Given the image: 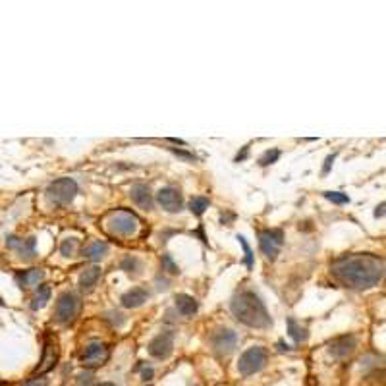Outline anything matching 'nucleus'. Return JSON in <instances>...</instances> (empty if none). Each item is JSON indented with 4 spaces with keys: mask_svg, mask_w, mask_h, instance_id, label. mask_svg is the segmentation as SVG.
I'll return each mask as SVG.
<instances>
[{
    "mask_svg": "<svg viewBox=\"0 0 386 386\" xmlns=\"http://www.w3.org/2000/svg\"><path fill=\"white\" fill-rule=\"evenodd\" d=\"M332 278L351 290H369L384 276V261L373 253L342 255L330 265Z\"/></svg>",
    "mask_w": 386,
    "mask_h": 386,
    "instance_id": "obj_1",
    "label": "nucleus"
},
{
    "mask_svg": "<svg viewBox=\"0 0 386 386\" xmlns=\"http://www.w3.org/2000/svg\"><path fill=\"white\" fill-rule=\"evenodd\" d=\"M232 315L240 320L241 325L251 328H269L270 315L261 298L253 292H241L232 298L230 303Z\"/></svg>",
    "mask_w": 386,
    "mask_h": 386,
    "instance_id": "obj_2",
    "label": "nucleus"
},
{
    "mask_svg": "<svg viewBox=\"0 0 386 386\" xmlns=\"http://www.w3.org/2000/svg\"><path fill=\"white\" fill-rule=\"evenodd\" d=\"M103 226H105V230H108L114 236L130 238L139 230V218L132 211H122L120 209V211L108 212L105 216V220H103Z\"/></svg>",
    "mask_w": 386,
    "mask_h": 386,
    "instance_id": "obj_3",
    "label": "nucleus"
},
{
    "mask_svg": "<svg viewBox=\"0 0 386 386\" xmlns=\"http://www.w3.org/2000/svg\"><path fill=\"white\" fill-rule=\"evenodd\" d=\"M81 313V298L74 292H64L54 305V318L60 325H72Z\"/></svg>",
    "mask_w": 386,
    "mask_h": 386,
    "instance_id": "obj_4",
    "label": "nucleus"
},
{
    "mask_svg": "<svg viewBox=\"0 0 386 386\" xmlns=\"http://www.w3.org/2000/svg\"><path fill=\"white\" fill-rule=\"evenodd\" d=\"M267 359L269 353L263 346H251L249 349H245L240 357V363H238V371L243 376H249L259 373L263 367L267 365Z\"/></svg>",
    "mask_w": 386,
    "mask_h": 386,
    "instance_id": "obj_5",
    "label": "nucleus"
},
{
    "mask_svg": "<svg viewBox=\"0 0 386 386\" xmlns=\"http://www.w3.org/2000/svg\"><path fill=\"white\" fill-rule=\"evenodd\" d=\"M77 195V183L72 178H60L54 180L47 187V197L54 205H70Z\"/></svg>",
    "mask_w": 386,
    "mask_h": 386,
    "instance_id": "obj_6",
    "label": "nucleus"
},
{
    "mask_svg": "<svg viewBox=\"0 0 386 386\" xmlns=\"http://www.w3.org/2000/svg\"><path fill=\"white\" fill-rule=\"evenodd\" d=\"M282 243H284V232L278 230V228H269V230L259 232V247L267 255V259H276V255L282 249Z\"/></svg>",
    "mask_w": 386,
    "mask_h": 386,
    "instance_id": "obj_7",
    "label": "nucleus"
},
{
    "mask_svg": "<svg viewBox=\"0 0 386 386\" xmlns=\"http://www.w3.org/2000/svg\"><path fill=\"white\" fill-rule=\"evenodd\" d=\"M172 351H174V332H170V330L160 332L158 336H154L149 342V353L154 359H166V357H170Z\"/></svg>",
    "mask_w": 386,
    "mask_h": 386,
    "instance_id": "obj_8",
    "label": "nucleus"
},
{
    "mask_svg": "<svg viewBox=\"0 0 386 386\" xmlns=\"http://www.w3.org/2000/svg\"><path fill=\"white\" fill-rule=\"evenodd\" d=\"M108 359V347L103 344V342H91L89 346L85 347V353L81 356V363L87 369H95V367H101L106 363Z\"/></svg>",
    "mask_w": 386,
    "mask_h": 386,
    "instance_id": "obj_9",
    "label": "nucleus"
},
{
    "mask_svg": "<svg viewBox=\"0 0 386 386\" xmlns=\"http://www.w3.org/2000/svg\"><path fill=\"white\" fill-rule=\"evenodd\" d=\"M238 346V334L230 330V328H222L218 330L214 336H212V347H214V351L216 353H220V356H228L232 353L234 349Z\"/></svg>",
    "mask_w": 386,
    "mask_h": 386,
    "instance_id": "obj_10",
    "label": "nucleus"
},
{
    "mask_svg": "<svg viewBox=\"0 0 386 386\" xmlns=\"http://www.w3.org/2000/svg\"><path fill=\"white\" fill-rule=\"evenodd\" d=\"M156 201L166 212H180L183 209V199L182 193L176 187H163L156 193Z\"/></svg>",
    "mask_w": 386,
    "mask_h": 386,
    "instance_id": "obj_11",
    "label": "nucleus"
},
{
    "mask_svg": "<svg viewBox=\"0 0 386 386\" xmlns=\"http://www.w3.org/2000/svg\"><path fill=\"white\" fill-rule=\"evenodd\" d=\"M130 195H132V201L139 207V209H145V211H151L153 209V193L151 189L143 185V183H135L134 187L130 189Z\"/></svg>",
    "mask_w": 386,
    "mask_h": 386,
    "instance_id": "obj_12",
    "label": "nucleus"
},
{
    "mask_svg": "<svg viewBox=\"0 0 386 386\" xmlns=\"http://www.w3.org/2000/svg\"><path fill=\"white\" fill-rule=\"evenodd\" d=\"M6 245L10 249H16L25 259H31L35 255V238H27V240H21V238H16V236H10L6 240Z\"/></svg>",
    "mask_w": 386,
    "mask_h": 386,
    "instance_id": "obj_13",
    "label": "nucleus"
},
{
    "mask_svg": "<svg viewBox=\"0 0 386 386\" xmlns=\"http://www.w3.org/2000/svg\"><path fill=\"white\" fill-rule=\"evenodd\" d=\"M353 349H356V338L353 336H340L330 344V353L340 357V359L351 356Z\"/></svg>",
    "mask_w": 386,
    "mask_h": 386,
    "instance_id": "obj_14",
    "label": "nucleus"
},
{
    "mask_svg": "<svg viewBox=\"0 0 386 386\" xmlns=\"http://www.w3.org/2000/svg\"><path fill=\"white\" fill-rule=\"evenodd\" d=\"M149 298V292L143 288H132L130 292H125L124 296H122V305L125 309H135V307H141L145 301Z\"/></svg>",
    "mask_w": 386,
    "mask_h": 386,
    "instance_id": "obj_15",
    "label": "nucleus"
},
{
    "mask_svg": "<svg viewBox=\"0 0 386 386\" xmlns=\"http://www.w3.org/2000/svg\"><path fill=\"white\" fill-rule=\"evenodd\" d=\"M56 359H58V349H56V344H52L50 340H47V344H45V356H43V361H41V365L37 369V375L41 373H47L50 371L52 367L56 365Z\"/></svg>",
    "mask_w": 386,
    "mask_h": 386,
    "instance_id": "obj_16",
    "label": "nucleus"
},
{
    "mask_svg": "<svg viewBox=\"0 0 386 386\" xmlns=\"http://www.w3.org/2000/svg\"><path fill=\"white\" fill-rule=\"evenodd\" d=\"M176 307L178 311L185 315V317H189L193 313H197V309H199V303H197V299L193 298V296H187V294H178L176 296Z\"/></svg>",
    "mask_w": 386,
    "mask_h": 386,
    "instance_id": "obj_17",
    "label": "nucleus"
},
{
    "mask_svg": "<svg viewBox=\"0 0 386 386\" xmlns=\"http://www.w3.org/2000/svg\"><path fill=\"white\" fill-rule=\"evenodd\" d=\"M99 278H101V269H99V267H91V269L81 272V276H79V286H81V290L89 292V290H93L96 286Z\"/></svg>",
    "mask_w": 386,
    "mask_h": 386,
    "instance_id": "obj_18",
    "label": "nucleus"
},
{
    "mask_svg": "<svg viewBox=\"0 0 386 386\" xmlns=\"http://www.w3.org/2000/svg\"><path fill=\"white\" fill-rule=\"evenodd\" d=\"M50 294H52V290H50L48 284L39 286V290L35 292L33 299H31V309H33V311H39V309L45 307L48 301H50Z\"/></svg>",
    "mask_w": 386,
    "mask_h": 386,
    "instance_id": "obj_19",
    "label": "nucleus"
},
{
    "mask_svg": "<svg viewBox=\"0 0 386 386\" xmlns=\"http://www.w3.org/2000/svg\"><path fill=\"white\" fill-rule=\"evenodd\" d=\"M106 253H108V245H106L105 241H95V243H91V245L83 251V257L89 261H101Z\"/></svg>",
    "mask_w": 386,
    "mask_h": 386,
    "instance_id": "obj_20",
    "label": "nucleus"
},
{
    "mask_svg": "<svg viewBox=\"0 0 386 386\" xmlns=\"http://www.w3.org/2000/svg\"><path fill=\"white\" fill-rule=\"evenodd\" d=\"M45 278V270L31 269L21 274V286H39V282Z\"/></svg>",
    "mask_w": 386,
    "mask_h": 386,
    "instance_id": "obj_21",
    "label": "nucleus"
},
{
    "mask_svg": "<svg viewBox=\"0 0 386 386\" xmlns=\"http://www.w3.org/2000/svg\"><path fill=\"white\" fill-rule=\"evenodd\" d=\"M288 334L294 338L296 342H305L309 336L307 330H305L303 327H298V323H296L294 318H288Z\"/></svg>",
    "mask_w": 386,
    "mask_h": 386,
    "instance_id": "obj_22",
    "label": "nucleus"
},
{
    "mask_svg": "<svg viewBox=\"0 0 386 386\" xmlns=\"http://www.w3.org/2000/svg\"><path fill=\"white\" fill-rule=\"evenodd\" d=\"M207 209H209V199L207 197H193L191 201H189V211L195 216H201Z\"/></svg>",
    "mask_w": 386,
    "mask_h": 386,
    "instance_id": "obj_23",
    "label": "nucleus"
},
{
    "mask_svg": "<svg viewBox=\"0 0 386 386\" xmlns=\"http://www.w3.org/2000/svg\"><path fill=\"white\" fill-rule=\"evenodd\" d=\"M77 243L79 241L74 240V238H68V240L62 241V245H60V253L64 255V257H74L77 251Z\"/></svg>",
    "mask_w": 386,
    "mask_h": 386,
    "instance_id": "obj_24",
    "label": "nucleus"
},
{
    "mask_svg": "<svg viewBox=\"0 0 386 386\" xmlns=\"http://www.w3.org/2000/svg\"><path fill=\"white\" fill-rule=\"evenodd\" d=\"M236 240L240 241V245L243 247V253H245V265H247V269H253V251H251V247H249V243L245 241V238L243 236H238Z\"/></svg>",
    "mask_w": 386,
    "mask_h": 386,
    "instance_id": "obj_25",
    "label": "nucleus"
},
{
    "mask_svg": "<svg viewBox=\"0 0 386 386\" xmlns=\"http://www.w3.org/2000/svg\"><path fill=\"white\" fill-rule=\"evenodd\" d=\"M278 158H280V151H278V149H270V151H267V153H265L259 158V164H261V166H269V164L276 163Z\"/></svg>",
    "mask_w": 386,
    "mask_h": 386,
    "instance_id": "obj_26",
    "label": "nucleus"
},
{
    "mask_svg": "<svg viewBox=\"0 0 386 386\" xmlns=\"http://www.w3.org/2000/svg\"><path fill=\"white\" fill-rule=\"evenodd\" d=\"M325 197H327L328 201L336 203V205H346V203H349V197L342 191H325Z\"/></svg>",
    "mask_w": 386,
    "mask_h": 386,
    "instance_id": "obj_27",
    "label": "nucleus"
},
{
    "mask_svg": "<svg viewBox=\"0 0 386 386\" xmlns=\"http://www.w3.org/2000/svg\"><path fill=\"white\" fill-rule=\"evenodd\" d=\"M163 269L168 270L170 274H178V272H180V270H178V265L174 263L170 255H163Z\"/></svg>",
    "mask_w": 386,
    "mask_h": 386,
    "instance_id": "obj_28",
    "label": "nucleus"
},
{
    "mask_svg": "<svg viewBox=\"0 0 386 386\" xmlns=\"http://www.w3.org/2000/svg\"><path fill=\"white\" fill-rule=\"evenodd\" d=\"M139 267V261L135 259V257H125L124 261H122V269L127 270V272H132V270H135Z\"/></svg>",
    "mask_w": 386,
    "mask_h": 386,
    "instance_id": "obj_29",
    "label": "nucleus"
},
{
    "mask_svg": "<svg viewBox=\"0 0 386 386\" xmlns=\"http://www.w3.org/2000/svg\"><path fill=\"white\" fill-rule=\"evenodd\" d=\"M23 386H48V380L47 378H31Z\"/></svg>",
    "mask_w": 386,
    "mask_h": 386,
    "instance_id": "obj_30",
    "label": "nucleus"
},
{
    "mask_svg": "<svg viewBox=\"0 0 386 386\" xmlns=\"http://www.w3.org/2000/svg\"><path fill=\"white\" fill-rule=\"evenodd\" d=\"M334 158H336V154H328L327 160H325V166H323V174L330 172V166H332V163H334Z\"/></svg>",
    "mask_w": 386,
    "mask_h": 386,
    "instance_id": "obj_31",
    "label": "nucleus"
},
{
    "mask_svg": "<svg viewBox=\"0 0 386 386\" xmlns=\"http://www.w3.org/2000/svg\"><path fill=\"white\" fill-rule=\"evenodd\" d=\"M176 154H180L182 158H187V160H193V154H187V153H183V151H174Z\"/></svg>",
    "mask_w": 386,
    "mask_h": 386,
    "instance_id": "obj_32",
    "label": "nucleus"
},
{
    "mask_svg": "<svg viewBox=\"0 0 386 386\" xmlns=\"http://www.w3.org/2000/svg\"><path fill=\"white\" fill-rule=\"evenodd\" d=\"M153 376V369H143V378L145 380H149Z\"/></svg>",
    "mask_w": 386,
    "mask_h": 386,
    "instance_id": "obj_33",
    "label": "nucleus"
},
{
    "mask_svg": "<svg viewBox=\"0 0 386 386\" xmlns=\"http://www.w3.org/2000/svg\"><path fill=\"white\" fill-rule=\"evenodd\" d=\"M382 209H384V203H380V207H378V209H376V211H375V216H376V218L384 214V211H382Z\"/></svg>",
    "mask_w": 386,
    "mask_h": 386,
    "instance_id": "obj_34",
    "label": "nucleus"
},
{
    "mask_svg": "<svg viewBox=\"0 0 386 386\" xmlns=\"http://www.w3.org/2000/svg\"><path fill=\"white\" fill-rule=\"evenodd\" d=\"M96 386H116V384H112V382H101V384H96Z\"/></svg>",
    "mask_w": 386,
    "mask_h": 386,
    "instance_id": "obj_35",
    "label": "nucleus"
},
{
    "mask_svg": "<svg viewBox=\"0 0 386 386\" xmlns=\"http://www.w3.org/2000/svg\"><path fill=\"white\" fill-rule=\"evenodd\" d=\"M0 305H4V301H2V298H0Z\"/></svg>",
    "mask_w": 386,
    "mask_h": 386,
    "instance_id": "obj_36",
    "label": "nucleus"
}]
</instances>
